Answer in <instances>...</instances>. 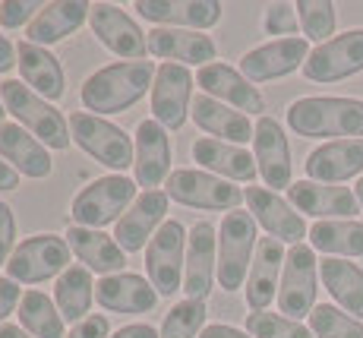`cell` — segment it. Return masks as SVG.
<instances>
[{
  "label": "cell",
  "mask_w": 363,
  "mask_h": 338,
  "mask_svg": "<svg viewBox=\"0 0 363 338\" xmlns=\"http://www.w3.org/2000/svg\"><path fill=\"white\" fill-rule=\"evenodd\" d=\"M92 298H95V281L92 272L86 266H69L64 276L54 285V304H57L60 316L67 322H82L89 320V310H92Z\"/></svg>",
  "instance_id": "836d02e7"
},
{
  "label": "cell",
  "mask_w": 363,
  "mask_h": 338,
  "mask_svg": "<svg viewBox=\"0 0 363 338\" xmlns=\"http://www.w3.org/2000/svg\"><path fill=\"white\" fill-rule=\"evenodd\" d=\"M111 338H162V332L149 326V322H130V326H121Z\"/></svg>",
  "instance_id": "bcb514c9"
},
{
  "label": "cell",
  "mask_w": 363,
  "mask_h": 338,
  "mask_svg": "<svg viewBox=\"0 0 363 338\" xmlns=\"http://www.w3.org/2000/svg\"><path fill=\"white\" fill-rule=\"evenodd\" d=\"M95 300L111 313H149L158 304V291L145 276L117 272V276H104L95 285Z\"/></svg>",
  "instance_id": "4316f807"
},
{
  "label": "cell",
  "mask_w": 363,
  "mask_h": 338,
  "mask_svg": "<svg viewBox=\"0 0 363 338\" xmlns=\"http://www.w3.org/2000/svg\"><path fill=\"white\" fill-rule=\"evenodd\" d=\"M363 73V29H351L316 45L303 63V76L313 82H341Z\"/></svg>",
  "instance_id": "8fae6325"
},
{
  "label": "cell",
  "mask_w": 363,
  "mask_h": 338,
  "mask_svg": "<svg viewBox=\"0 0 363 338\" xmlns=\"http://www.w3.org/2000/svg\"><path fill=\"white\" fill-rule=\"evenodd\" d=\"M310 246L325 256H363V222L354 218H335L316 222L310 228Z\"/></svg>",
  "instance_id": "e575fe53"
},
{
  "label": "cell",
  "mask_w": 363,
  "mask_h": 338,
  "mask_svg": "<svg viewBox=\"0 0 363 338\" xmlns=\"http://www.w3.org/2000/svg\"><path fill=\"white\" fill-rule=\"evenodd\" d=\"M89 26H92V35L108 48L111 54L127 60H145L149 54V35L133 23V16L121 10L114 4H92V13H89Z\"/></svg>",
  "instance_id": "5bb4252c"
},
{
  "label": "cell",
  "mask_w": 363,
  "mask_h": 338,
  "mask_svg": "<svg viewBox=\"0 0 363 338\" xmlns=\"http://www.w3.org/2000/svg\"><path fill=\"white\" fill-rule=\"evenodd\" d=\"M243 200H247L250 215L256 218V224H262V228L269 231V237H275V241L297 246V244H303L306 234H310L300 212H294V206H291L284 196H278L275 190L247 187L243 190Z\"/></svg>",
  "instance_id": "2e32d148"
},
{
  "label": "cell",
  "mask_w": 363,
  "mask_h": 338,
  "mask_svg": "<svg viewBox=\"0 0 363 338\" xmlns=\"http://www.w3.org/2000/svg\"><path fill=\"white\" fill-rule=\"evenodd\" d=\"M69 133H73V143L79 146L86 155H92L99 165L111 168V171L123 174L136 158L130 136L121 130L117 124L95 117L89 111H76L69 114Z\"/></svg>",
  "instance_id": "8992f818"
},
{
  "label": "cell",
  "mask_w": 363,
  "mask_h": 338,
  "mask_svg": "<svg viewBox=\"0 0 363 338\" xmlns=\"http://www.w3.org/2000/svg\"><path fill=\"white\" fill-rule=\"evenodd\" d=\"M306 58H310L306 38H297V35L294 38H275L243 54L240 73L250 82H272V80H281V76H291L297 67H303Z\"/></svg>",
  "instance_id": "9a60e30c"
},
{
  "label": "cell",
  "mask_w": 363,
  "mask_h": 338,
  "mask_svg": "<svg viewBox=\"0 0 363 338\" xmlns=\"http://www.w3.org/2000/svg\"><path fill=\"white\" fill-rule=\"evenodd\" d=\"M193 108V73L180 63H162L152 82V121L180 130Z\"/></svg>",
  "instance_id": "7c38bea8"
},
{
  "label": "cell",
  "mask_w": 363,
  "mask_h": 338,
  "mask_svg": "<svg viewBox=\"0 0 363 338\" xmlns=\"http://www.w3.org/2000/svg\"><path fill=\"white\" fill-rule=\"evenodd\" d=\"M16 63H19V76H23V82L32 92H38L48 102H57L64 95V89H67L64 67H60V60L48 48L32 45V41H19Z\"/></svg>",
  "instance_id": "f546056e"
},
{
  "label": "cell",
  "mask_w": 363,
  "mask_h": 338,
  "mask_svg": "<svg viewBox=\"0 0 363 338\" xmlns=\"http://www.w3.org/2000/svg\"><path fill=\"white\" fill-rule=\"evenodd\" d=\"M193 161H199L208 174L215 178H225V180H237V184H253L259 168H256V158L250 155L243 146L234 143H221V139H196L190 146Z\"/></svg>",
  "instance_id": "d4e9b609"
},
{
  "label": "cell",
  "mask_w": 363,
  "mask_h": 338,
  "mask_svg": "<svg viewBox=\"0 0 363 338\" xmlns=\"http://www.w3.org/2000/svg\"><path fill=\"white\" fill-rule=\"evenodd\" d=\"M199 338H253L243 329H234V326H225V322H215V326H206Z\"/></svg>",
  "instance_id": "7dc6e473"
},
{
  "label": "cell",
  "mask_w": 363,
  "mask_h": 338,
  "mask_svg": "<svg viewBox=\"0 0 363 338\" xmlns=\"http://www.w3.org/2000/svg\"><path fill=\"white\" fill-rule=\"evenodd\" d=\"M4 117H6V108H4V98H0V124H4Z\"/></svg>",
  "instance_id": "f5cc1de1"
},
{
  "label": "cell",
  "mask_w": 363,
  "mask_h": 338,
  "mask_svg": "<svg viewBox=\"0 0 363 338\" xmlns=\"http://www.w3.org/2000/svg\"><path fill=\"white\" fill-rule=\"evenodd\" d=\"M19 322L32 338H67L64 335V316H60L57 304L48 298L45 291H29L19 300Z\"/></svg>",
  "instance_id": "d590c367"
},
{
  "label": "cell",
  "mask_w": 363,
  "mask_h": 338,
  "mask_svg": "<svg viewBox=\"0 0 363 338\" xmlns=\"http://www.w3.org/2000/svg\"><path fill=\"white\" fill-rule=\"evenodd\" d=\"M253 158L256 168H259V178L265 180L269 190H291V146L288 136H284L281 124L275 117L262 114L256 121V133H253Z\"/></svg>",
  "instance_id": "d6986e66"
},
{
  "label": "cell",
  "mask_w": 363,
  "mask_h": 338,
  "mask_svg": "<svg viewBox=\"0 0 363 338\" xmlns=\"http://www.w3.org/2000/svg\"><path fill=\"white\" fill-rule=\"evenodd\" d=\"M45 10V4H35V0H6L0 4V26L4 29H19V26L29 23Z\"/></svg>",
  "instance_id": "b9f144b4"
},
{
  "label": "cell",
  "mask_w": 363,
  "mask_h": 338,
  "mask_svg": "<svg viewBox=\"0 0 363 338\" xmlns=\"http://www.w3.org/2000/svg\"><path fill=\"white\" fill-rule=\"evenodd\" d=\"M13 63H16V45L6 35H0V73L13 70Z\"/></svg>",
  "instance_id": "c3c4849f"
},
{
  "label": "cell",
  "mask_w": 363,
  "mask_h": 338,
  "mask_svg": "<svg viewBox=\"0 0 363 338\" xmlns=\"http://www.w3.org/2000/svg\"><path fill=\"white\" fill-rule=\"evenodd\" d=\"M190 114H193V121H196L199 130L212 133V139L221 136V143L247 146L250 139H253V133H256V126L250 124L247 114H240V111L228 108V104L215 102V98H208V95L193 98Z\"/></svg>",
  "instance_id": "1f68e13d"
},
{
  "label": "cell",
  "mask_w": 363,
  "mask_h": 338,
  "mask_svg": "<svg viewBox=\"0 0 363 338\" xmlns=\"http://www.w3.org/2000/svg\"><path fill=\"white\" fill-rule=\"evenodd\" d=\"M288 126L306 139H363V102L338 95H306L291 102Z\"/></svg>",
  "instance_id": "7a4b0ae2"
},
{
  "label": "cell",
  "mask_w": 363,
  "mask_h": 338,
  "mask_svg": "<svg viewBox=\"0 0 363 338\" xmlns=\"http://www.w3.org/2000/svg\"><path fill=\"white\" fill-rule=\"evenodd\" d=\"M206 300H180L167 310L162 322V338H199L206 329Z\"/></svg>",
  "instance_id": "8d00e7d4"
},
{
  "label": "cell",
  "mask_w": 363,
  "mask_h": 338,
  "mask_svg": "<svg viewBox=\"0 0 363 338\" xmlns=\"http://www.w3.org/2000/svg\"><path fill=\"white\" fill-rule=\"evenodd\" d=\"M0 158L19 174V178H51L54 161L48 155V146L38 143L26 126L19 124H0Z\"/></svg>",
  "instance_id": "cb8c5ba5"
},
{
  "label": "cell",
  "mask_w": 363,
  "mask_h": 338,
  "mask_svg": "<svg viewBox=\"0 0 363 338\" xmlns=\"http://www.w3.org/2000/svg\"><path fill=\"white\" fill-rule=\"evenodd\" d=\"M288 202L297 212H306L319 222H335V218H354L360 212L357 193L347 187L316 184V180H297L288 190Z\"/></svg>",
  "instance_id": "7402d4cb"
},
{
  "label": "cell",
  "mask_w": 363,
  "mask_h": 338,
  "mask_svg": "<svg viewBox=\"0 0 363 338\" xmlns=\"http://www.w3.org/2000/svg\"><path fill=\"white\" fill-rule=\"evenodd\" d=\"M306 180L316 184H341L363 178V139H332L313 149L303 161Z\"/></svg>",
  "instance_id": "44dd1931"
},
{
  "label": "cell",
  "mask_w": 363,
  "mask_h": 338,
  "mask_svg": "<svg viewBox=\"0 0 363 338\" xmlns=\"http://www.w3.org/2000/svg\"><path fill=\"white\" fill-rule=\"evenodd\" d=\"M256 244H259V234H256V218L250 212H228L221 218L218 228V285L221 291H240L250 278V266H253L256 256Z\"/></svg>",
  "instance_id": "277c9868"
},
{
  "label": "cell",
  "mask_w": 363,
  "mask_h": 338,
  "mask_svg": "<svg viewBox=\"0 0 363 338\" xmlns=\"http://www.w3.org/2000/svg\"><path fill=\"white\" fill-rule=\"evenodd\" d=\"M69 250L67 237L57 234H32L13 250L6 263V278L16 285H38L48 278H60L69 269Z\"/></svg>",
  "instance_id": "52a82bcc"
},
{
  "label": "cell",
  "mask_w": 363,
  "mask_h": 338,
  "mask_svg": "<svg viewBox=\"0 0 363 338\" xmlns=\"http://www.w3.org/2000/svg\"><path fill=\"white\" fill-rule=\"evenodd\" d=\"M136 158H133V171H136V187L155 190L171 178V136L158 121H143L136 126Z\"/></svg>",
  "instance_id": "603a6c76"
},
{
  "label": "cell",
  "mask_w": 363,
  "mask_h": 338,
  "mask_svg": "<svg viewBox=\"0 0 363 338\" xmlns=\"http://www.w3.org/2000/svg\"><path fill=\"white\" fill-rule=\"evenodd\" d=\"M284 259H288V250H284L281 241L259 237L253 266H250V278H247V307L253 313H262L272 304V298L278 294V288H281L278 276L284 272Z\"/></svg>",
  "instance_id": "484cf974"
},
{
  "label": "cell",
  "mask_w": 363,
  "mask_h": 338,
  "mask_svg": "<svg viewBox=\"0 0 363 338\" xmlns=\"http://www.w3.org/2000/svg\"><path fill=\"white\" fill-rule=\"evenodd\" d=\"M67 338H111V322L108 316H89V320L76 322L73 329H69Z\"/></svg>",
  "instance_id": "ee69618b"
},
{
  "label": "cell",
  "mask_w": 363,
  "mask_h": 338,
  "mask_svg": "<svg viewBox=\"0 0 363 338\" xmlns=\"http://www.w3.org/2000/svg\"><path fill=\"white\" fill-rule=\"evenodd\" d=\"M133 10L162 29L206 32L221 19V4L215 0H136Z\"/></svg>",
  "instance_id": "ffe728a7"
},
{
  "label": "cell",
  "mask_w": 363,
  "mask_h": 338,
  "mask_svg": "<svg viewBox=\"0 0 363 338\" xmlns=\"http://www.w3.org/2000/svg\"><path fill=\"white\" fill-rule=\"evenodd\" d=\"M262 26L269 35H288L294 38L300 19H297V6L294 4H272L265 6V16H262Z\"/></svg>",
  "instance_id": "60d3db41"
},
{
  "label": "cell",
  "mask_w": 363,
  "mask_h": 338,
  "mask_svg": "<svg viewBox=\"0 0 363 338\" xmlns=\"http://www.w3.org/2000/svg\"><path fill=\"white\" fill-rule=\"evenodd\" d=\"M16 187H19V174L0 158V193H4V190H16Z\"/></svg>",
  "instance_id": "681fc988"
},
{
  "label": "cell",
  "mask_w": 363,
  "mask_h": 338,
  "mask_svg": "<svg viewBox=\"0 0 363 338\" xmlns=\"http://www.w3.org/2000/svg\"><path fill=\"white\" fill-rule=\"evenodd\" d=\"M136 202V180L123 174H108V178L92 180L82 187L69 202V218L79 228H104L111 222H121L123 212Z\"/></svg>",
  "instance_id": "5b68a950"
},
{
  "label": "cell",
  "mask_w": 363,
  "mask_h": 338,
  "mask_svg": "<svg viewBox=\"0 0 363 338\" xmlns=\"http://www.w3.org/2000/svg\"><path fill=\"white\" fill-rule=\"evenodd\" d=\"M149 54L162 58L164 63H196V67H208L218 54L215 41L206 32H193V29H152L149 32Z\"/></svg>",
  "instance_id": "83f0119b"
},
{
  "label": "cell",
  "mask_w": 363,
  "mask_h": 338,
  "mask_svg": "<svg viewBox=\"0 0 363 338\" xmlns=\"http://www.w3.org/2000/svg\"><path fill=\"white\" fill-rule=\"evenodd\" d=\"M218 281V228L212 222H196L186 237L184 291L190 300H206Z\"/></svg>",
  "instance_id": "4fadbf2b"
},
{
  "label": "cell",
  "mask_w": 363,
  "mask_h": 338,
  "mask_svg": "<svg viewBox=\"0 0 363 338\" xmlns=\"http://www.w3.org/2000/svg\"><path fill=\"white\" fill-rule=\"evenodd\" d=\"M92 13V4H82V0H60V4H45V10L32 19L29 32H26V41L32 45H57L67 35L79 32L82 23Z\"/></svg>",
  "instance_id": "4dcf8cb0"
},
{
  "label": "cell",
  "mask_w": 363,
  "mask_h": 338,
  "mask_svg": "<svg viewBox=\"0 0 363 338\" xmlns=\"http://www.w3.org/2000/svg\"><path fill=\"white\" fill-rule=\"evenodd\" d=\"M0 98H4L6 114L16 117V124L26 126L38 143H45L48 149H69V139H73L69 136V121L48 98L32 92L19 80L0 82Z\"/></svg>",
  "instance_id": "3957f363"
},
{
  "label": "cell",
  "mask_w": 363,
  "mask_h": 338,
  "mask_svg": "<svg viewBox=\"0 0 363 338\" xmlns=\"http://www.w3.org/2000/svg\"><path fill=\"white\" fill-rule=\"evenodd\" d=\"M158 67L152 60H121L101 67L82 82L79 89V102L89 114L101 117V114H121V111L133 108L139 98H145V92L155 82Z\"/></svg>",
  "instance_id": "6da1fadb"
},
{
  "label": "cell",
  "mask_w": 363,
  "mask_h": 338,
  "mask_svg": "<svg viewBox=\"0 0 363 338\" xmlns=\"http://www.w3.org/2000/svg\"><path fill=\"white\" fill-rule=\"evenodd\" d=\"M297 19H300V29L310 41H319L325 45L329 38H335V4L329 0H300L297 4Z\"/></svg>",
  "instance_id": "f35d334b"
},
{
  "label": "cell",
  "mask_w": 363,
  "mask_h": 338,
  "mask_svg": "<svg viewBox=\"0 0 363 338\" xmlns=\"http://www.w3.org/2000/svg\"><path fill=\"white\" fill-rule=\"evenodd\" d=\"M319 278L329 288V294L338 300L354 320H363V269L347 259L325 256L319 263Z\"/></svg>",
  "instance_id": "d6a6232c"
},
{
  "label": "cell",
  "mask_w": 363,
  "mask_h": 338,
  "mask_svg": "<svg viewBox=\"0 0 363 338\" xmlns=\"http://www.w3.org/2000/svg\"><path fill=\"white\" fill-rule=\"evenodd\" d=\"M167 202L171 196L164 190H143L136 196V202L123 212V218L114 224V241L121 244L123 253H136L145 250L149 241L155 237V231L164 224L167 215Z\"/></svg>",
  "instance_id": "e0dca14e"
},
{
  "label": "cell",
  "mask_w": 363,
  "mask_h": 338,
  "mask_svg": "<svg viewBox=\"0 0 363 338\" xmlns=\"http://www.w3.org/2000/svg\"><path fill=\"white\" fill-rule=\"evenodd\" d=\"M196 86L215 102L228 104V108L240 111V114H259L265 111V98L262 92L240 73V70L228 67V63H208L196 73Z\"/></svg>",
  "instance_id": "ac0fdd59"
},
{
  "label": "cell",
  "mask_w": 363,
  "mask_h": 338,
  "mask_svg": "<svg viewBox=\"0 0 363 338\" xmlns=\"http://www.w3.org/2000/svg\"><path fill=\"white\" fill-rule=\"evenodd\" d=\"M247 332L253 338H316L310 326L284 313H265V310L247 316Z\"/></svg>",
  "instance_id": "ab89813d"
},
{
  "label": "cell",
  "mask_w": 363,
  "mask_h": 338,
  "mask_svg": "<svg viewBox=\"0 0 363 338\" xmlns=\"http://www.w3.org/2000/svg\"><path fill=\"white\" fill-rule=\"evenodd\" d=\"M13 250H16V218L13 209L0 200V266L10 263Z\"/></svg>",
  "instance_id": "7bdbcfd3"
},
{
  "label": "cell",
  "mask_w": 363,
  "mask_h": 338,
  "mask_svg": "<svg viewBox=\"0 0 363 338\" xmlns=\"http://www.w3.org/2000/svg\"><path fill=\"white\" fill-rule=\"evenodd\" d=\"M0 338H32V335L26 332L23 326H13V322H4V326H0Z\"/></svg>",
  "instance_id": "f907efd6"
},
{
  "label": "cell",
  "mask_w": 363,
  "mask_h": 338,
  "mask_svg": "<svg viewBox=\"0 0 363 338\" xmlns=\"http://www.w3.org/2000/svg\"><path fill=\"white\" fill-rule=\"evenodd\" d=\"M184 244H186L184 224L171 218L155 231V237L145 246V276L158 291V298H171L174 291L184 288V266H186Z\"/></svg>",
  "instance_id": "9c48e42d"
},
{
  "label": "cell",
  "mask_w": 363,
  "mask_h": 338,
  "mask_svg": "<svg viewBox=\"0 0 363 338\" xmlns=\"http://www.w3.org/2000/svg\"><path fill=\"white\" fill-rule=\"evenodd\" d=\"M310 329L316 338H363L360 320L351 313L332 307V304H316L310 313Z\"/></svg>",
  "instance_id": "74e56055"
},
{
  "label": "cell",
  "mask_w": 363,
  "mask_h": 338,
  "mask_svg": "<svg viewBox=\"0 0 363 338\" xmlns=\"http://www.w3.org/2000/svg\"><path fill=\"white\" fill-rule=\"evenodd\" d=\"M64 237H67L69 250H73V256L79 259L89 272L117 276V272L127 266V253L121 250V244H117L111 234L99 231V228H79V224H69Z\"/></svg>",
  "instance_id": "f1b7e54d"
},
{
  "label": "cell",
  "mask_w": 363,
  "mask_h": 338,
  "mask_svg": "<svg viewBox=\"0 0 363 338\" xmlns=\"http://www.w3.org/2000/svg\"><path fill=\"white\" fill-rule=\"evenodd\" d=\"M316 281H319V263L313 246L297 244L288 250L281 272V288H278V310L291 320H303L316 307Z\"/></svg>",
  "instance_id": "30bf717a"
},
{
  "label": "cell",
  "mask_w": 363,
  "mask_h": 338,
  "mask_svg": "<svg viewBox=\"0 0 363 338\" xmlns=\"http://www.w3.org/2000/svg\"><path fill=\"white\" fill-rule=\"evenodd\" d=\"M354 193H357V202H360V209H363V178L357 180V187H354Z\"/></svg>",
  "instance_id": "816d5d0a"
},
{
  "label": "cell",
  "mask_w": 363,
  "mask_h": 338,
  "mask_svg": "<svg viewBox=\"0 0 363 338\" xmlns=\"http://www.w3.org/2000/svg\"><path fill=\"white\" fill-rule=\"evenodd\" d=\"M19 300H23V294H19L16 281L0 278V326H4V320L13 313V310H19Z\"/></svg>",
  "instance_id": "f6af8a7d"
},
{
  "label": "cell",
  "mask_w": 363,
  "mask_h": 338,
  "mask_svg": "<svg viewBox=\"0 0 363 338\" xmlns=\"http://www.w3.org/2000/svg\"><path fill=\"white\" fill-rule=\"evenodd\" d=\"M164 193L174 202L190 209H206V212H234L243 202V190L234 187L231 180L215 178L208 171H196V168H180L171 171Z\"/></svg>",
  "instance_id": "ba28073f"
}]
</instances>
